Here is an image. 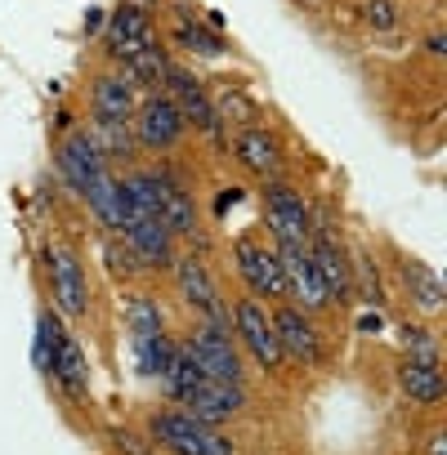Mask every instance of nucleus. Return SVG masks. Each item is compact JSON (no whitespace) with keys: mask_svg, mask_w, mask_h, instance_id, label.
I'll use <instances>...</instances> for the list:
<instances>
[{"mask_svg":"<svg viewBox=\"0 0 447 455\" xmlns=\"http://www.w3.org/2000/svg\"><path fill=\"white\" fill-rule=\"evenodd\" d=\"M429 455H447V433H429Z\"/></svg>","mask_w":447,"mask_h":455,"instance_id":"obj_37","label":"nucleus"},{"mask_svg":"<svg viewBox=\"0 0 447 455\" xmlns=\"http://www.w3.org/2000/svg\"><path fill=\"white\" fill-rule=\"evenodd\" d=\"M117 446H121V451H134V455H148V446H139L134 433H117Z\"/></svg>","mask_w":447,"mask_h":455,"instance_id":"obj_36","label":"nucleus"},{"mask_svg":"<svg viewBox=\"0 0 447 455\" xmlns=\"http://www.w3.org/2000/svg\"><path fill=\"white\" fill-rule=\"evenodd\" d=\"M166 85H170V99H175V108H179V116H183V125H197V130H206L215 143H224V125H219V108L206 99V90L183 72V68H166Z\"/></svg>","mask_w":447,"mask_h":455,"instance_id":"obj_9","label":"nucleus"},{"mask_svg":"<svg viewBox=\"0 0 447 455\" xmlns=\"http://www.w3.org/2000/svg\"><path fill=\"white\" fill-rule=\"evenodd\" d=\"M233 156L251 170V174H260V179H278V165H282V156H278V139L269 134V130H256V125H247L238 139H233Z\"/></svg>","mask_w":447,"mask_h":455,"instance_id":"obj_18","label":"nucleus"},{"mask_svg":"<svg viewBox=\"0 0 447 455\" xmlns=\"http://www.w3.org/2000/svg\"><path fill=\"white\" fill-rule=\"evenodd\" d=\"M233 264L242 273V282L251 286L256 299H287V277H282V264H278V251L269 246H256V242H238L233 246Z\"/></svg>","mask_w":447,"mask_h":455,"instance_id":"obj_7","label":"nucleus"},{"mask_svg":"<svg viewBox=\"0 0 447 455\" xmlns=\"http://www.w3.org/2000/svg\"><path fill=\"white\" fill-rule=\"evenodd\" d=\"M264 214H269V228L278 242H300L309 246L313 237V219H309V205L296 188H287L282 179H264Z\"/></svg>","mask_w":447,"mask_h":455,"instance_id":"obj_2","label":"nucleus"},{"mask_svg":"<svg viewBox=\"0 0 447 455\" xmlns=\"http://www.w3.org/2000/svg\"><path fill=\"white\" fill-rule=\"evenodd\" d=\"M175 41H179L188 54H206V59L224 54V41H219L215 32H206L192 14H179V23H175Z\"/></svg>","mask_w":447,"mask_h":455,"instance_id":"obj_27","label":"nucleus"},{"mask_svg":"<svg viewBox=\"0 0 447 455\" xmlns=\"http://www.w3.org/2000/svg\"><path fill=\"white\" fill-rule=\"evenodd\" d=\"M63 326H59V317L54 313H41V322H37V371H45L50 375V366H54V353H59V344H63Z\"/></svg>","mask_w":447,"mask_h":455,"instance_id":"obj_29","label":"nucleus"},{"mask_svg":"<svg viewBox=\"0 0 447 455\" xmlns=\"http://www.w3.org/2000/svg\"><path fill=\"white\" fill-rule=\"evenodd\" d=\"M233 331H238V339L247 344V353L256 357V366L260 371H282V348H278V335H273V317L260 308V299L251 295V299H238V308H233Z\"/></svg>","mask_w":447,"mask_h":455,"instance_id":"obj_3","label":"nucleus"},{"mask_svg":"<svg viewBox=\"0 0 447 455\" xmlns=\"http://www.w3.org/2000/svg\"><path fill=\"white\" fill-rule=\"evenodd\" d=\"M54 156H59L63 179H68L81 196H85V188L108 170V165H103V152H99V148H94V139H90V130H72V134L59 143V152H54Z\"/></svg>","mask_w":447,"mask_h":455,"instance_id":"obj_11","label":"nucleus"},{"mask_svg":"<svg viewBox=\"0 0 447 455\" xmlns=\"http://www.w3.org/2000/svg\"><path fill=\"white\" fill-rule=\"evenodd\" d=\"M273 335H278L282 357H291V362H318V331H313L309 313L278 308L273 313Z\"/></svg>","mask_w":447,"mask_h":455,"instance_id":"obj_16","label":"nucleus"},{"mask_svg":"<svg viewBox=\"0 0 447 455\" xmlns=\"http://www.w3.org/2000/svg\"><path fill=\"white\" fill-rule=\"evenodd\" d=\"M170 268H175V277H179L183 299H188V304H192V308H197L206 322L224 326V304H219V291H215V282H210L206 264H201L197 255H183V259H175Z\"/></svg>","mask_w":447,"mask_h":455,"instance_id":"obj_13","label":"nucleus"},{"mask_svg":"<svg viewBox=\"0 0 447 455\" xmlns=\"http://www.w3.org/2000/svg\"><path fill=\"white\" fill-rule=\"evenodd\" d=\"M148 433H152L157 446H166L175 455H233V442L229 437H224L219 428H210V424H201L188 411H161V415H152Z\"/></svg>","mask_w":447,"mask_h":455,"instance_id":"obj_1","label":"nucleus"},{"mask_svg":"<svg viewBox=\"0 0 447 455\" xmlns=\"http://www.w3.org/2000/svg\"><path fill=\"white\" fill-rule=\"evenodd\" d=\"M103 28H108V54H112L117 63L134 59L139 50H157V45H161V41H157V28H152V19H148V10H139V5H121Z\"/></svg>","mask_w":447,"mask_h":455,"instance_id":"obj_10","label":"nucleus"},{"mask_svg":"<svg viewBox=\"0 0 447 455\" xmlns=\"http://www.w3.org/2000/svg\"><path fill=\"white\" fill-rule=\"evenodd\" d=\"M161 228L170 237H197V210L188 201L183 188H175L170 179H161V210H157Z\"/></svg>","mask_w":447,"mask_h":455,"instance_id":"obj_20","label":"nucleus"},{"mask_svg":"<svg viewBox=\"0 0 447 455\" xmlns=\"http://www.w3.org/2000/svg\"><path fill=\"white\" fill-rule=\"evenodd\" d=\"M278 264H282V277H287V299H300L305 313H318L327 308V291H322V277L313 268V255L309 246L300 242H278Z\"/></svg>","mask_w":447,"mask_h":455,"instance_id":"obj_6","label":"nucleus"},{"mask_svg":"<svg viewBox=\"0 0 447 455\" xmlns=\"http://www.w3.org/2000/svg\"><path fill=\"white\" fill-rule=\"evenodd\" d=\"M85 201H90V210L103 219V228H117V233H126L130 228V219H134V205H130V192H126V183L121 179H112L108 170L85 188Z\"/></svg>","mask_w":447,"mask_h":455,"instance_id":"obj_17","label":"nucleus"},{"mask_svg":"<svg viewBox=\"0 0 447 455\" xmlns=\"http://www.w3.org/2000/svg\"><path fill=\"white\" fill-rule=\"evenodd\" d=\"M90 139H94V148L103 152V161H108V156H130V152H134V130H130V121H103V116H94Z\"/></svg>","mask_w":447,"mask_h":455,"instance_id":"obj_25","label":"nucleus"},{"mask_svg":"<svg viewBox=\"0 0 447 455\" xmlns=\"http://www.w3.org/2000/svg\"><path fill=\"white\" fill-rule=\"evenodd\" d=\"M429 54H447V41H443V32H434V36H429Z\"/></svg>","mask_w":447,"mask_h":455,"instance_id":"obj_39","label":"nucleus"},{"mask_svg":"<svg viewBox=\"0 0 447 455\" xmlns=\"http://www.w3.org/2000/svg\"><path fill=\"white\" fill-rule=\"evenodd\" d=\"M238 201H242V188H224V192H219V201H215V214H224L229 205H238Z\"/></svg>","mask_w":447,"mask_h":455,"instance_id":"obj_35","label":"nucleus"},{"mask_svg":"<svg viewBox=\"0 0 447 455\" xmlns=\"http://www.w3.org/2000/svg\"><path fill=\"white\" fill-rule=\"evenodd\" d=\"M188 357L197 362V371H201L206 379L242 384V357H238V348H233L229 331H224V326H215V322H206V326L192 335V344H188Z\"/></svg>","mask_w":447,"mask_h":455,"instance_id":"obj_4","label":"nucleus"},{"mask_svg":"<svg viewBox=\"0 0 447 455\" xmlns=\"http://www.w3.org/2000/svg\"><path fill=\"white\" fill-rule=\"evenodd\" d=\"M398 384H402V393H407L411 402H420V406H434V402L443 397V371H438V362H402Z\"/></svg>","mask_w":447,"mask_h":455,"instance_id":"obj_21","label":"nucleus"},{"mask_svg":"<svg viewBox=\"0 0 447 455\" xmlns=\"http://www.w3.org/2000/svg\"><path fill=\"white\" fill-rule=\"evenodd\" d=\"M402 282H407L411 299H416L425 313H438V308H443V282H438V277H434L425 264L407 259V264H402Z\"/></svg>","mask_w":447,"mask_h":455,"instance_id":"obj_26","label":"nucleus"},{"mask_svg":"<svg viewBox=\"0 0 447 455\" xmlns=\"http://www.w3.org/2000/svg\"><path fill=\"white\" fill-rule=\"evenodd\" d=\"M166 54H161V45L157 50H139L134 59H126L121 63V81L130 85V90H152L157 94V85L166 81Z\"/></svg>","mask_w":447,"mask_h":455,"instance_id":"obj_23","label":"nucleus"},{"mask_svg":"<svg viewBox=\"0 0 447 455\" xmlns=\"http://www.w3.org/2000/svg\"><path fill=\"white\" fill-rule=\"evenodd\" d=\"M188 415H197L201 424H224L229 415H238L242 406H247V393H242V384H224V379H201L192 393H188Z\"/></svg>","mask_w":447,"mask_h":455,"instance_id":"obj_12","label":"nucleus"},{"mask_svg":"<svg viewBox=\"0 0 447 455\" xmlns=\"http://www.w3.org/2000/svg\"><path fill=\"white\" fill-rule=\"evenodd\" d=\"M103 259H108V268H112L117 277H130V273H139V259H134V251H130V246H121V242H108V246H103Z\"/></svg>","mask_w":447,"mask_h":455,"instance_id":"obj_31","label":"nucleus"},{"mask_svg":"<svg viewBox=\"0 0 447 455\" xmlns=\"http://www.w3.org/2000/svg\"><path fill=\"white\" fill-rule=\"evenodd\" d=\"M358 273H362V286H367V304H380V282L371 277V264L358 259Z\"/></svg>","mask_w":447,"mask_h":455,"instance_id":"obj_33","label":"nucleus"},{"mask_svg":"<svg viewBox=\"0 0 447 455\" xmlns=\"http://www.w3.org/2000/svg\"><path fill=\"white\" fill-rule=\"evenodd\" d=\"M367 23L376 32H394L398 28V5L394 0H367Z\"/></svg>","mask_w":447,"mask_h":455,"instance_id":"obj_32","label":"nucleus"},{"mask_svg":"<svg viewBox=\"0 0 447 455\" xmlns=\"http://www.w3.org/2000/svg\"><path fill=\"white\" fill-rule=\"evenodd\" d=\"M126 322H130V335H134V344H143V339H157V335H166V322H161V308L148 299V295H134L130 299V313H126Z\"/></svg>","mask_w":447,"mask_h":455,"instance_id":"obj_28","label":"nucleus"},{"mask_svg":"<svg viewBox=\"0 0 447 455\" xmlns=\"http://www.w3.org/2000/svg\"><path fill=\"white\" fill-rule=\"evenodd\" d=\"M161 379H166V393H170L175 402H188V393H192L206 375L197 371V362L188 357V348H170V362H166Z\"/></svg>","mask_w":447,"mask_h":455,"instance_id":"obj_24","label":"nucleus"},{"mask_svg":"<svg viewBox=\"0 0 447 455\" xmlns=\"http://www.w3.org/2000/svg\"><path fill=\"white\" fill-rule=\"evenodd\" d=\"M103 23H108V19H103V10H90V14H85V32H99Z\"/></svg>","mask_w":447,"mask_h":455,"instance_id":"obj_38","label":"nucleus"},{"mask_svg":"<svg viewBox=\"0 0 447 455\" xmlns=\"http://www.w3.org/2000/svg\"><path fill=\"white\" fill-rule=\"evenodd\" d=\"M134 143L139 148H148V152H161V148H175L179 143V134H183V116H179V108H175V99L170 94H148L139 108H134Z\"/></svg>","mask_w":447,"mask_h":455,"instance_id":"obj_5","label":"nucleus"},{"mask_svg":"<svg viewBox=\"0 0 447 455\" xmlns=\"http://www.w3.org/2000/svg\"><path fill=\"white\" fill-rule=\"evenodd\" d=\"M380 331H385V317H380V308L358 317V335H380Z\"/></svg>","mask_w":447,"mask_h":455,"instance_id":"obj_34","label":"nucleus"},{"mask_svg":"<svg viewBox=\"0 0 447 455\" xmlns=\"http://www.w3.org/2000/svg\"><path fill=\"white\" fill-rule=\"evenodd\" d=\"M45 268H50V286H54V308L63 317H85V273H81V259L68 251V246H45Z\"/></svg>","mask_w":447,"mask_h":455,"instance_id":"obj_8","label":"nucleus"},{"mask_svg":"<svg viewBox=\"0 0 447 455\" xmlns=\"http://www.w3.org/2000/svg\"><path fill=\"white\" fill-rule=\"evenodd\" d=\"M309 255H313V268H318V277H322V291H327V299L336 304H345L349 295H354V277H349V259H345V251L327 237V233H318V237H309Z\"/></svg>","mask_w":447,"mask_h":455,"instance_id":"obj_14","label":"nucleus"},{"mask_svg":"<svg viewBox=\"0 0 447 455\" xmlns=\"http://www.w3.org/2000/svg\"><path fill=\"white\" fill-rule=\"evenodd\" d=\"M402 348L411 353L407 362H438V344L425 326H402Z\"/></svg>","mask_w":447,"mask_h":455,"instance_id":"obj_30","label":"nucleus"},{"mask_svg":"<svg viewBox=\"0 0 447 455\" xmlns=\"http://www.w3.org/2000/svg\"><path fill=\"white\" fill-rule=\"evenodd\" d=\"M50 375L63 384V393H68L72 402H85V393H90V362H85V353H81V344H77L72 335H63Z\"/></svg>","mask_w":447,"mask_h":455,"instance_id":"obj_19","label":"nucleus"},{"mask_svg":"<svg viewBox=\"0 0 447 455\" xmlns=\"http://www.w3.org/2000/svg\"><path fill=\"white\" fill-rule=\"evenodd\" d=\"M175 237L161 228V219H130L126 228V246L134 251L139 268H170L175 264Z\"/></svg>","mask_w":447,"mask_h":455,"instance_id":"obj_15","label":"nucleus"},{"mask_svg":"<svg viewBox=\"0 0 447 455\" xmlns=\"http://www.w3.org/2000/svg\"><path fill=\"white\" fill-rule=\"evenodd\" d=\"M94 116H103V121H130L134 116V90L121 76H99L94 81Z\"/></svg>","mask_w":447,"mask_h":455,"instance_id":"obj_22","label":"nucleus"}]
</instances>
